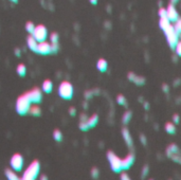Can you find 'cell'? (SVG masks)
<instances>
[{"mask_svg":"<svg viewBox=\"0 0 181 180\" xmlns=\"http://www.w3.org/2000/svg\"><path fill=\"white\" fill-rule=\"evenodd\" d=\"M128 79L131 81L133 83H135L136 85L138 86H142V85H144L145 84V79L143 76H140V75H137L135 74L133 72H130L128 73Z\"/></svg>","mask_w":181,"mask_h":180,"instance_id":"cell-12","label":"cell"},{"mask_svg":"<svg viewBox=\"0 0 181 180\" xmlns=\"http://www.w3.org/2000/svg\"><path fill=\"white\" fill-rule=\"evenodd\" d=\"M173 26H174L175 31L180 35L181 34V18L178 19L177 21H175L174 24H173Z\"/></svg>","mask_w":181,"mask_h":180,"instance_id":"cell-28","label":"cell"},{"mask_svg":"<svg viewBox=\"0 0 181 180\" xmlns=\"http://www.w3.org/2000/svg\"><path fill=\"white\" fill-rule=\"evenodd\" d=\"M41 89L46 93H50L52 90H53V83H52V81L44 79V83H42V86H41Z\"/></svg>","mask_w":181,"mask_h":180,"instance_id":"cell-17","label":"cell"},{"mask_svg":"<svg viewBox=\"0 0 181 180\" xmlns=\"http://www.w3.org/2000/svg\"><path fill=\"white\" fill-rule=\"evenodd\" d=\"M107 159L109 161V164H110V167L112 169V172L115 173H121L123 171V166H122V159L120 157H118L117 155L109 150L107 153Z\"/></svg>","mask_w":181,"mask_h":180,"instance_id":"cell-4","label":"cell"},{"mask_svg":"<svg viewBox=\"0 0 181 180\" xmlns=\"http://www.w3.org/2000/svg\"><path fill=\"white\" fill-rule=\"evenodd\" d=\"M69 113H70V116H75L76 109L74 108V107H70V108H69Z\"/></svg>","mask_w":181,"mask_h":180,"instance_id":"cell-38","label":"cell"},{"mask_svg":"<svg viewBox=\"0 0 181 180\" xmlns=\"http://www.w3.org/2000/svg\"><path fill=\"white\" fill-rule=\"evenodd\" d=\"M135 163V155L133 153H129L125 158L122 159V166H123V171H126V169H130L133 164Z\"/></svg>","mask_w":181,"mask_h":180,"instance_id":"cell-11","label":"cell"},{"mask_svg":"<svg viewBox=\"0 0 181 180\" xmlns=\"http://www.w3.org/2000/svg\"><path fill=\"white\" fill-rule=\"evenodd\" d=\"M28 94H29V98L31 100V103H34V104H38L40 103L41 100H42V94H41V90L38 88V87H35L32 90L28 91Z\"/></svg>","mask_w":181,"mask_h":180,"instance_id":"cell-8","label":"cell"},{"mask_svg":"<svg viewBox=\"0 0 181 180\" xmlns=\"http://www.w3.org/2000/svg\"><path fill=\"white\" fill-rule=\"evenodd\" d=\"M16 72L18 73L20 76H25L27 73V67H26V65H23V64H19L17 67H16Z\"/></svg>","mask_w":181,"mask_h":180,"instance_id":"cell-24","label":"cell"},{"mask_svg":"<svg viewBox=\"0 0 181 180\" xmlns=\"http://www.w3.org/2000/svg\"><path fill=\"white\" fill-rule=\"evenodd\" d=\"M175 52H176V54H177L178 56L181 57V40L178 41V44L175 47Z\"/></svg>","mask_w":181,"mask_h":180,"instance_id":"cell-33","label":"cell"},{"mask_svg":"<svg viewBox=\"0 0 181 180\" xmlns=\"http://www.w3.org/2000/svg\"><path fill=\"white\" fill-rule=\"evenodd\" d=\"M35 24H34L32 21H28V22L26 23V30H27V32L29 34H33V32H34V30H35Z\"/></svg>","mask_w":181,"mask_h":180,"instance_id":"cell-27","label":"cell"},{"mask_svg":"<svg viewBox=\"0 0 181 180\" xmlns=\"http://www.w3.org/2000/svg\"><path fill=\"white\" fill-rule=\"evenodd\" d=\"M162 89H163V91H165V92H168L170 91V88H168V86H167L166 84H163V86H162Z\"/></svg>","mask_w":181,"mask_h":180,"instance_id":"cell-39","label":"cell"},{"mask_svg":"<svg viewBox=\"0 0 181 180\" xmlns=\"http://www.w3.org/2000/svg\"><path fill=\"white\" fill-rule=\"evenodd\" d=\"M166 155L167 157L172 158L173 156H177V155H181L180 153V150H179V147L175 144V143H173V144H170V146L166 148Z\"/></svg>","mask_w":181,"mask_h":180,"instance_id":"cell-15","label":"cell"},{"mask_svg":"<svg viewBox=\"0 0 181 180\" xmlns=\"http://www.w3.org/2000/svg\"><path fill=\"white\" fill-rule=\"evenodd\" d=\"M120 179L121 180H131L130 179V177L128 176V174H127V173H122V174H121V176H120Z\"/></svg>","mask_w":181,"mask_h":180,"instance_id":"cell-36","label":"cell"},{"mask_svg":"<svg viewBox=\"0 0 181 180\" xmlns=\"http://www.w3.org/2000/svg\"><path fill=\"white\" fill-rule=\"evenodd\" d=\"M122 137L125 143L127 144V146L128 147H131L133 146V138H131V135H130V131L128 130V128L127 127H124L122 128Z\"/></svg>","mask_w":181,"mask_h":180,"instance_id":"cell-13","label":"cell"},{"mask_svg":"<svg viewBox=\"0 0 181 180\" xmlns=\"http://www.w3.org/2000/svg\"><path fill=\"white\" fill-rule=\"evenodd\" d=\"M31 107V100L29 98V94L28 92H25L23 94L19 95L17 101H16V105H15V108H16V111L19 113V114H26V113H29V109Z\"/></svg>","mask_w":181,"mask_h":180,"instance_id":"cell-1","label":"cell"},{"mask_svg":"<svg viewBox=\"0 0 181 180\" xmlns=\"http://www.w3.org/2000/svg\"><path fill=\"white\" fill-rule=\"evenodd\" d=\"M177 2H179V0H170V3L172 4H176Z\"/></svg>","mask_w":181,"mask_h":180,"instance_id":"cell-42","label":"cell"},{"mask_svg":"<svg viewBox=\"0 0 181 180\" xmlns=\"http://www.w3.org/2000/svg\"><path fill=\"white\" fill-rule=\"evenodd\" d=\"M179 122H180V116H179L178 113H175V114H173V123L178 124Z\"/></svg>","mask_w":181,"mask_h":180,"instance_id":"cell-35","label":"cell"},{"mask_svg":"<svg viewBox=\"0 0 181 180\" xmlns=\"http://www.w3.org/2000/svg\"><path fill=\"white\" fill-rule=\"evenodd\" d=\"M164 129H165L167 134L174 135L176 132V124H174L173 122H166L165 125H164Z\"/></svg>","mask_w":181,"mask_h":180,"instance_id":"cell-20","label":"cell"},{"mask_svg":"<svg viewBox=\"0 0 181 180\" xmlns=\"http://www.w3.org/2000/svg\"><path fill=\"white\" fill-rule=\"evenodd\" d=\"M158 14H159L160 18H161V17H166V9L160 8L159 11H158Z\"/></svg>","mask_w":181,"mask_h":180,"instance_id":"cell-34","label":"cell"},{"mask_svg":"<svg viewBox=\"0 0 181 180\" xmlns=\"http://www.w3.org/2000/svg\"><path fill=\"white\" fill-rule=\"evenodd\" d=\"M32 35L35 37V39L38 42L44 41L48 37V30H47V28L44 24H38V26H35V30H34Z\"/></svg>","mask_w":181,"mask_h":180,"instance_id":"cell-7","label":"cell"},{"mask_svg":"<svg viewBox=\"0 0 181 180\" xmlns=\"http://www.w3.org/2000/svg\"><path fill=\"white\" fill-rule=\"evenodd\" d=\"M90 174H91V177H92L93 179H97L99 176H100V171H99L97 167H92Z\"/></svg>","mask_w":181,"mask_h":180,"instance_id":"cell-30","label":"cell"},{"mask_svg":"<svg viewBox=\"0 0 181 180\" xmlns=\"http://www.w3.org/2000/svg\"><path fill=\"white\" fill-rule=\"evenodd\" d=\"M5 176L7 180H22L21 177H19L13 169H5Z\"/></svg>","mask_w":181,"mask_h":180,"instance_id":"cell-18","label":"cell"},{"mask_svg":"<svg viewBox=\"0 0 181 180\" xmlns=\"http://www.w3.org/2000/svg\"><path fill=\"white\" fill-rule=\"evenodd\" d=\"M15 54H16L17 56H19V55H20V51H19V49H16V50H15Z\"/></svg>","mask_w":181,"mask_h":180,"instance_id":"cell-41","label":"cell"},{"mask_svg":"<svg viewBox=\"0 0 181 180\" xmlns=\"http://www.w3.org/2000/svg\"><path fill=\"white\" fill-rule=\"evenodd\" d=\"M97 123H99V116L95 113L92 114L90 118H88V120H87V124H88L89 128H93Z\"/></svg>","mask_w":181,"mask_h":180,"instance_id":"cell-21","label":"cell"},{"mask_svg":"<svg viewBox=\"0 0 181 180\" xmlns=\"http://www.w3.org/2000/svg\"><path fill=\"white\" fill-rule=\"evenodd\" d=\"M58 95L64 100H70L73 97V86L70 82L63 81L58 86Z\"/></svg>","mask_w":181,"mask_h":180,"instance_id":"cell-3","label":"cell"},{"mask_svg":"<svg viewBox=\"0 0 181 180\" xmlns=\"http://www.w3.org/2000/svg\"><path fill=\"white\" fill-rule=\"evenodd\" d=\"M148 180H154V179H148Z\"/></svg>","mask_w":181,"mask_h":180,"instance_id":"cell-46","label":"cell"},{"mask_svg":"<svg viewBox=\"0 0 181 180\" xmlns=\"http://www.w3.org/2000/svg\"><path fill=\"white\" fill-rule=\"evenodd\" d=\"M50 42L51 44H58V34L56 32L50 34Z\"/></svg>","mask_w":181,"mask_h":180,"instance_id":"cell-29","label":"cell"},{"mask_svg":"<svg viewBox=\"0 0 181 180\" xmlns=\"http://www.w3.org/2000/svg\"><path fill=\"white\" fill-rule=\"evenodd\" d=\"M172 24V22H170V20L167 19V17H161L159 20V26H160V29L164 32V31L166 30L167 28Z\"/></svg>","mask_w":181,"mask_h":180,"instance_id":"cell-19","label":"cell"},{"mask_svg":"<svg viewBox=\"0 0 181 180\" xmlns=\"http://www.w3.org/2000/svg\"><path fill=\"white\" fill-rule=\"evenodd\" d=\"M27 45L29 47V49L31 51H34V52H36V49H37V46H38V41L35 39L32 34H30L28 38H27Z\"/></svg>","mask_w":181,"mask_h":180,"instance_id":"cell-14","label":"cell"},{"mask_svg":"<svg viewBox=\"0 0 181 180\" xmlns=\"http://www.w3.org/2000/svg\"><path fill=\"white\" fill-rule=\"evenodd\" d=\"M29 113L30 114H32V116H40L41 114V109L40 107L38 105H31V107H30L29 109Z\"/></svg>","mask_w":181,"mask_h":180,"instance_id":"cell-22","label":"cell"},{"mask_svg":"<svg viewBox=\"0 0 181 180\" xmlns=\"http://www.w3.org/2000/svg\"><path fill=\"white\" fill-rule=\"evenodd\" d=\"M117 102H118L119 105L121 106L127 105V100H126L125 95H123V94H119L118 97H117Z\"/></svg>","mask_w":181,"mask_h":180,"instance_id":"cell-26","label":"cell"},{"mask_svg":"<svg viewBox=\"0 0 181 180\" xmlns=\"http://www.w3.org/2000/svg\"><path fill=\"white\" fill-rule=\"evenodd\" d=\"M40 180H48V178H47V176H44V175H41Z\"/></svg>","mask_w":181,"mask_h":180,"instance_id":"cell-43","label":"cell"},{"mask_svg":"<svg viewBox=\"0 0 181 180\" xmlns=\"http://www.w3.org/2000/svg\"><path fill=\"white\" fill-rule=\"evenodd\" d=\"M166 17L170 22H175V21H177L178 19L180 18L174 4L170 3L168 4V7L166 8Z\"/></svg>","mask_w":181,"mask_h":180,"instance_id":"cell-10","label":"cell"},{"mask_svg":"<svg viewBox=\"0 0 181 180\" xmlns=\"http://www.w3.org/2000/svg\"><path fill=\"white\" fill-rule=\"evenodd\" d=\"M39 171H40V163L37 160H34L23 172V175L21 177L22 180H36L37 176L39 175Z\"/></svg>","mask_w":181,"mask_h":180,"instance_id":"cell-2","label":"cell"},{"mask_svg":"<svg viewBox=\"0 0 181 180\" xmlns=\"http://www.w3.org/2000/svg\"><path fill=\"white\" fill-rule=\"evenodd\" d=\"M148 173H149V166L147 164H145L143 166V169H142V173H141V176L142 178H145V177H147Z\"/></svg>","mask_w":181,"mask_h":180,"instance_id":"cell-32","label":"cell"},{"mask_svg":"<svg viewBox=\"0 0 181 180\" xmlns=\"http://www.w3.org/2000/svg\"><path fill=\"white\" fill-rule=\"evenodd\" d=\"M131 116H133V113L131 111H129V110L125 111L122 116V123L124 125H127L130 122V120H131Z\"/></svg>","mask_w":181,"mask_h":180,"instance_id":"cell-23","label":"cell"},{"mask_svg":"<svg viewBox=\"0 0 181 180\" xmlns=\"http://www.w3.org/2000/svg\"><path fill=\"white\" fill-rule=\"evenodd\" d=\"M23 163H25V159L22 157V155L16 153L11 157V160H10V165L13 171L15 172H20L23 167Z\"/></svg>","mask_w":181,"mask_h":180,"instance_id":"cell-6","label":"cell"},{"mask_svg":"<svg viewBox=\"0 0 181 180\" xmlns=\"http://www.w3.org/2000/svg\"><path fill=\"white\" fill-rule=\"evenodd\" d=\"M53 138H54L55 141L60 142L63 140V132L59 130V129H54V131H53Z\"/></svg>","mask_w":181,"mask_h":180,"instance_id":"cell-25","label":"cell"},{"mask_svg":"<svg viewBox=\"0 0 181 180\" xmlns=\"http://www.w3.org/2000/svg\"><path fill=\"white\" fill-rule=\"evenodd\" d=\"M179 39H180V40H181V34H180V35H179Z\"/></svg>","mask_w":181,"mask_h":180,"instance_id":"cell-45","label":"cell"},{"mask_svg":"<svg viewBox=\"0 0 181 180\" xmlns=\"http://www.w3.org/2000/svg\"><path fill=\"white\" fill-rule=\"evenodd\" d=\"M36 53L41 54V55H47V54L52 53L51 42H48V41H46V40L38 42V46H37V49H36Z\"/></svg>","mask_w":181,"mask_h":180,"instance_id":"cell-9","label":"cell"},{"mask_svg":"<svg viewBox=\"0 0 181 180\" xmlns=\"http://www.w3.org/2000/svg\"><path fill=\"white\" fill-rule=\"evenodd\" d=\"M96 68L100 72H106L108 69V63L105 58H100L96 62Z\"/></svg>","mask_w":181,"mask_h":180,"instance_id":"cell-16","label":"cell"},{"mask_svg":"<svg viewBox=\"0 0 181 180\" xmlns=\"http://www.w3.org/2000/svg\"><path fill=\"white\" fill-rule=\"evenodd\" d=\"M164 34L166 36V40L168 42L170 47L172 49H175V47H176V45H177L178 41L180 40V39H179V34L175 31L173 24H170L166 30L164 31Z\"/></svg>","mask_w":181,"mask_h":180,"instance_id":"cell-5","label":"cell"},{"mask_svg":"<svg viewBox=\"0 0 181 180\" xmlns=\"http://www.w3.org/2000/svg\"><path fill=\"white\" fill-rule=\"evenodd\" d=\"M89 1H90V3H91V4H96L99 0H89Z\"/></svg>","mask_w":181,"mask_h":180,"instance_id":"cell-40","label":"cell"},{"mask_svg":"<svg viewBox=\"0 0 181 180\" xmlns=\"http://www.w3.org/2000/svg\"><path fill=\"white\" fill-rule=\"evenodd\" d=\"M140 141H141V143H142L143 145H146V144H147V139H146V137H145L143 134L140 136Z\"/></svg>","mask_w":181,"mask_h":180,"instance_id":"cell-37","label":"cell"},{"mask_svg":"<svg viewBox=\"0 0 181 180\" xmlns=\"http://www.w3.org/2000/svg\"><path fill=\"white\" fill-rule=\"evenodd\" d=\"M80 129L83 131H86V130H88L89 129V126H88V124H87V121H81L80 122Z\"/></svg>","mask_w":181,"mask_h":180,"instance_id":"cell-31","label":"cell"},{"mask_svg":"<svg viewBox=\"0 0 181 180\" xmlns=\"http://www.w3.org/2000/svg\"><path fill=\"white\" fill-rule=\"evenodd\" d=\"M10 1H12L13 3H17L18 2V0H10Z\"/></svg>","mask_w":181,"mask_h":180,"instance_id":"cell-44","label":"cell"}]
</instances>
